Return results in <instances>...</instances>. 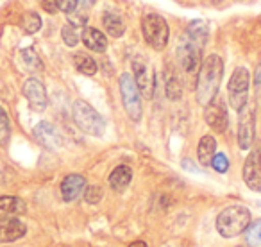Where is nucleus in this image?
<instances>
[{
  "instance_id": "9d476101",
  "label": "nucleus",
  "mask_w": 261,
  "mask_h": 247,
  "mask_svg": "<svg viewBox=\"0 0 261 247\" xmlns=\"http://www.w3.org/2000/svg\"><path fill=\"white\" fill-rule=\"evenodd\" d=\"M243 181L250 190L261 192V154L259 151H252L247 156L243 165Z\"/></svg>"
},
{
  "instance_id": "c9c22d12",
  "label": "nucleus",
  "mask_w": 261,
  "mask_h": 247,
  "mask_svg": "<svg viewBox=\"0 0 261 247\" xmlns=\"http://www.w3.org/2000/svg\"><path fill=\"white\" fill-rule=\"evenodd\" d=\"M236 247H245V245H236Z\"/></svg>"
},
{
  "instance_id": "f257e3e1",
  "label": "nucleus",
  "mask_w": 261,
  "mask_h": 247,
  "mask_svg": "<svg viewBox=\"0 0 261 247\" xmlns=\"http://www.w3.org/2000/svg\"><path fill=\"white\" fill-rule=\"evenodd\" d=\"M224 76V63H222L220 56L211 54L204 59V63L199 68V76H197V102L200 106H207L211 101H215L220 88V81Z\"/></svg>"
},
{
  "instance_id": "f3484780",
  "label": "nucleus",
  "mask_w": 261,
  "mask_h": 247,
  "mask_svg": "<svg viewBox=\"0 0 261 247\" xmlns=\"http://www.w3.org/2000/svg\"><path fill=\"white\" fill-rule=\"evenodd\" d=\"M133 181V170L127 165H118L115 170L109 174V185L115 192H123Z\"/></svg>"
},
{
  "instance_id": "72a5a7b5",
  "label": "nucleus",
  "mask_w": 261,
  "mask_h": 247,
  "mask_svg": "<svg viewBox=\"0 0 261 247\" xmlns=\"http://www.w3.org/2000/svg\"><path fill=\"white\" fill-rule=\"evenodd\" d=\"M79 4L83 6V8H91V6L95 4V0H79Z\"/></svg>"
},
{
  "instance_id": "423d86ee",
  "label": "nucleus",
  "mask_w": 261,
  "mask_h": 247,
  "mask_svg": "<svg viewBox=\"0 0 261 247\" xmlns=\"http://www.w3.org/2000/svg\"><path fill=\"white\" fill-rule=\"evenodd\" d=\"M249 84H250V73L247 68L238 66L232 72L231 79L227 84L229 91V104L234 111H240L247 106V98H249Z\"/></svg>"
},
{
  "instance_id": "4be33fe9",
  "label": "nucleus",
  "mask_w": 261,
  "mask_h": 247,
  "mask_svg": "<svg viewBox=\"0 0 261 247\" xmlns=\"http://www.w3.org/2000/svg\"><path fill=\"white\" fill-rule=\"evenodd\" d=\"M243 233H245L247 243H250V245H261V218L256 222H250Z\"/></svg>"
},
{
  "instance_id": "393cba45",
  "label": "nucleus",
  "mask_w": 261,
  "mask_h": 247,
  "mask_svg": "<svg viewBox=\"0 0 261 247\" xmlns=\"http://www.w3.org/2000/svg\"><path fill=\"white\" fill-rule=\"evenodd\" d=\"M22 27L27 34H34L41 29V18L36 15V13H27L23 16V22H22Z\"/></svg>"
},
{
  "instance_id": "6e6552de",
  "label": "nucleus",
  "mask_w": 261,
  "mask_h": 247,
  "mask_svg": "<svg viewBox=\"0 0 261 247\" xmlns=\"http://www.w3.org/2000/svg\"><path fill=\"white\" fill-rule=\"evenodd\" d=\"M133 77H135L140 93L145 98L152 97L154 88H156V73L147 65V61L142 56H136V58L133 59Z\"/></svg>"
},
{
  "instance_id": "6ab92c4d",
  "label": "nucleus",
  "mask_w": 261,
  "mask_h": 247,
  "mask_svg": "<svg viewBox=\"0 0 261 247\" xmlns=\"http://www.w3.org/2000/svg\"><path fill=\"white\" fill-rule=\"evenodd\" d=\"M215 154H217V142H215L213 136H202L199 142V149H197V156L202 167H207L213 161Z\"/></svg>"
},
{
  "instance_id": "39448f33",
  "label": "nucleus",
  "mask_w": 261,
  "mask_h": 247,
  "mask_svg": "<svg viewBox=\"0 0 261 247\" xmlns=\"http://www.w3.org/2000/svg\"><path fill=\"white\" fill-rule=\"evenodd\" d=\"M142 33L145 41L154 51H163L168 45V23L160 15H147L142 20Z\"/></svg>"
},
{
  "instance_id": "c85d7f7f",
  "label": "nucleus",
  "mask_w": 261,
  "mask_h": 247,
  "mask_svg": "<svg viewBox=\"0 0 261 247\" xmlns=\"http://www.w3.org/2000/svg\"><path fill=\"white\" fill-rule=\"evenodd\" d=\"M211 167L215 168L217 172H227V168H229V160H227V156L225 154H220V153H217L215 154V158H213V161H211Z\"/></svg>"
},
{
  "instance_id": "bb28decb",
  "label": "nucleus",
  "mask_w": 261,
  "mask_h": 247,
  "mask_svg": "<svg viewBox=\"0 0 261 247\" xmlns=\"http://www.w3.org/2000/svg\"><path fill=\"white\" fill-rule=\"evenodd\" d=\"M22 59H23V63H25L27 68H31V70H40L41 68L40 58H38V54L33 51V48H25V51H22Z\"/></svg>"
},
{
  "instance_id": "7c9ffc66",
  "label": "nucleus",
  "mask_w": 261,
  "mask_h": 247,
  "mask_svg": "<svg viewBox=\"0 0 261 247\" xmlns=\"http://www.w3.org/2000/svg\"><path fill=\"white\" fill-rule=\"evenodd\" d=\"M41 8L47 13H56L59 9V0H41Z\"/></svg>"
},
{
  "instance_id": "aec40b11",
  "label": "nucleus",
  "mask_w": 261,
  "mask_h": 247,
  "mask_svg": "<svg viewBox=\"0 0 261 247\" xmlns=\"http://www.w3.org/2000/svg\"><path fill=\"white\" fill-rule=\"evenodd\" d=\"M102 23H104V29L108 31V34H111L113 38H122L123 33H125L123 20L118 15H115V13L106 11L102 15Z\"/></svg>"
},
{
  "instance_id": "f704fd0d",
  "label": "nucleus",
  "mask_w": 261,
  "mask_h": 247,
  "mask_svg": "<svg viewBox=\"0 0 261 247\" xmlns=\"http://www.w3.org/2000/svg\"><path fill=\"white\" fill-rule=\"evenodd\" d=\"M129 247H149V245H147L145 242H133Z\"/></svg>"
},
{
  "instance_id": "2f4dec72",
  "label": "nucleus",
  "mask_w": 261,
  "mask_h": 247,
  "mask_svg": "<svg viewBox=\"0 0 261 247\" xmlns=\"http://www.w3.org/2000/svg\"><path fill=\"white\" fill-rule=\"evenodd\" d=\"M68 18H70V23H72L73 27H75V26H83V23L86 22V16L75 15V11H73V15H72V16H68Z\"/></svg>"
},
{
  "instance_id": "ddd939ff",
  "label": "nucleus",
  "mask_w": 261,
  "mask_h": 247,
  "mask_svg": "<svg viewBox=\"0 0 261 247\" xmlns=\"http://www.w3.org/2000/svg\"><path fill=\"white\" fill-rule=\"evenodd\" d=\"M23 95H25L27 102H29V106L34 111H43L47 108L48 104L47 90H45V86L38 79L25 81V84H23Z\"/></svg>"
},
{
  "instance_id": "a878e982",
  "label": "nucleus",
  "mask_w": 261,
  "mask_h": 247,
  "mask_svg": "<svg viewBox=\"0 0 261 247\" xmlns=\"http://www.w3.org/2000/svg\"><path fill=\"white\" fill-rule=\"evenodd\" d=\"M61 38H63V41H65V45H68V47H75L77 41H79V34H77L75 27H73L72 23H66V26L63 27Z\"/></svg>"
},
{
  "instance_id": "4468645a",
  "label": "nucleus",
  "mask_w": 261,
  "mask_h": 247,
  "mask_svg": "<svg viewBox=\"0 0 261 247\" xmlns=\"http://www.w3.org/2000/svg\"><path fill=\"white\" fill-rule=\"evenodd\" d=\"M86 190V179L81 174H68L61 183V195L66 203L77 201Z\"/></svg>"
},
{
  "instance_id": "cd10ccee",
  "label": "nucleus",
  "mask_w": 261,
  "mask_h": 247,
  "mask_svg": "<svg viewBox=\"0 0 261 247\" xmlns=\"http://www.w3.org/2000/svg\"><path fill=\"white\" fill-rule=\"evenodd\" d=\"M84 199H86V203H90V204L100 203L102 188H98V186H88V188L84 190Z\"/></svg>"
},
{
  "instance_id": "7ed1b4c3",
  "label": "nucleus",
  "mask_w": 261,
  "mask_h": 247,
  "mask_svg": "<svg viewBox=\"0 0 261 247\" xmlns=\"http://www.w3.org/2000/svg\"><path fill=\"white\" fill-rule=\"evenodd\" d=\"M73 120L81 128V131L86 133L90 136H102L106 133V122L102 118V115L93 108L91 104H88L86 101H75L73 102Z\"/></svg>"
},
{
  "instance_id": "c756f323",
  "label": "nucleus",
  "mask_w": 261,
  "mask_h": 247,
  "mask_svg": "<svg viewBox=\"0 0 261 247\" xmlns=\"http://www.w3.org/2000/svg\"><path fill=\"white\" fill-rule=\"evenodd\" d=\"M59 9H61L63 13L72 15L77 9V0H59Z\"/></svg>"
},
{
  "instance_id": "b1692460",
  "label": "nucleus",
  "mask_w": 261,
  "mask_h": 247,
  "mask_svg": "<svg viewBox=\"0 0 261 247\" xmlns=\"http://www.w3.org/2000/svg\"><path fill=\"white\" fill-rule=\"evenodd\" d=\"M182 95V86L175 76H167V97L170 101H179Z\"/></svg>"
},
{
  "instance_id": "e433bc0d",
  "label": "nucleus",
  "mask_w": 261,
  "mask_h": 247,
  "mask_svg": "<svg viewBox=\"0 0 261 247\" xmlns=\"http://www.w3.org/2000/svg\"><path fill=\"white\" fill-rule=\"evenodd\" d=\"M259 154H261V151H259Z\"/></svg>"
},
{
  "instance_id": "2eb2a0df",
  "label": "nucleus",
  "mask_w": 261,
  "mask_h": 247,
  "mask_svg": "<svg viewBox=\"0 0 261 247\" xmlns=\"http://www.w3.org/2000/svg\"><path fill=\"white\" fill-rule=\"evenodd\" d=\"M27 233V226L16 218H8L0 222V243H11L20 240Z\"/></svg>"
},
{
  "instance_id": "a211bd4d",
  "label": "nucleus",
  "mask_w": 261,
  "mask_h": 247,
  "mask_svg": "<svg viewBox=\"0 0 261 247\" xmlns=\"http://www.w3.org/2000/svg\"><path fill=\"white\" fill-rule=\"evenodd\" d=\"M83 43L93 52H106V48H108L106 36L95 27H86L83 31Z\"/></svg>"
},
{
  "instance_id": "473e14b6",
  "label": "nucleus",
  "mask_w": 261,
  "mask_h": 247,
  "mask_svg": "<svg viewBox=\"0 0 261 247\" xmlns=\"http://www.w3.org/2000/svg\"><path fill=\"white\" fill-rule=\"evenodd\" d=\"M254 84H256L257 88H261V65L256 68V76H254Z\"/></svg>"
},
{
  "instance_id": "20e7f679",
  "label": "nucleus",
  "mask_w": 261,
  "mask_h": 247,
  "mask_svg": "<svg viewBox=\"0 0 261 247\" xmlns=\"http://www.w3.org/2000/svg\"><path fill=\"white\" fill-rule=\"evenodd\" d=\"M120 93H122V102L123 108H125V113L129 115V118L133 122H140L143 115V108H142V98H140V90L136 86L135 77L130 73H122L120 76Z\"/></svg>"
},
{
  "instance_id": "f03ea898",
  "label": "nucleus",
  "mask_w": 261,
  "mask_h": 247,
  "mask_svg": "<svg viewBox=\"0 0 261 247\" xmlns=\"http://www.w3.org/2000/svg\"><path fill=\"white\" fill-rule=\"evenodd\" d=\"M250 224V211L243 206H229L217 217V231L224 238L242 235Z\"/></svg>"
},
{
  "instance_id": "5701e85b",
  "label": "nucleus",
  "mask_w": 261,
  "mask_h": 247,
  "mask_svg": "<svg viewBox=\"0 0 261 247\" xmlns=\"http://www.w3.org/2000/svg\"><path fill=\"white\" fill-rule=\"evenodd\" d=\"M11 136V126H9V116L4 108H0V147L6 145Z\"/></svg>"
},
{
  "instance_id": "0eeeda50",
  "label": "nucleus",
  "mask_w": 261,
  "mask_h": 247,
  "mask_svg": "<svg viewBox=\"0 0 261 247\" xmlns=\"http://www.w3.org/2000/svg\"><path fill=\"white\" fill-rule=\"evenodd\" d=\"M204 45L199 41L192 40L190 36H182L181 43H179V61H181L182 68L186 73H195L200 68V59H202Z\"/></svg>"
},
{
  "instance_id": "9b49d317",
  "label": "nucleus",
  "mask_w": 261,
  "mask_h": 247,
  "mask_svg": "<svg viewBox=\"0 0 261 247\" xmlns=\"http://www.w3.org/2000/svg\"><path fill=\"white\" fill-rule=\"evenodd\" d=\"M33 135H34V138H36V142L40 143V145H43L45 149L58 151V149H61V145H63L61 135H59V131L50 122H40L36 128H34Z\"/></svg>"
},
{
  "instance_id": "1a4fd4ad",
  "label": "nucleus",
  "mask_w": 261,
  "mask_h": 247,
  "mask_svg": "<svg viewBox=\"0 0 261 247\" xmlns=\"http://www.w3.org/2000/svg\"><path fill=\"white\" fill-rule=\"evenodd\" d=\"M256 136V113L252 106L247 104L240 109V122H238V145L240 149H249Z\"/></svg>"
},
{
  "instance_id": "f8f14e48",
  "label": "nucleus",
  "mask_w": 261,
  "mask_h": 247,
  "mask_svg": "<svg viewBox=\"0 0 261 247\" xmlns=\"http://www.w3.org/2000/svg\"><path fill=\"white\" fill-rule=\"evenodd\" d=\"M204 118H206L207 126L217 133H224L229 126L227 109H225V106L222 104L220 101H211L210 104L206 106Z\"/></svg>"
},
{
  "instance_id": "412c9836",
  "label": "nucleus",
  "mask_w": 261,
  "mask_h": 247,
  "mask_svg": "<svg viewBox=\"0 0 261 247\" xmlns=\"http://www.w3.org/2000/svg\"><path fill=\"white\" fill-rule=\"evenodd\" d=\"M73 65H75L77 72L83 73V76H95L97 73V63L91 56L84 54V52H79V54L73 56Z\"/></svg>"
},
{
  "instance_id": "dca6fc26",
  "label": "nucleus",
  "mask_w": 261,
  "mask_h": 247,
  "mask_svg": "<svg viewBox=\"0 0 261 247\" xmlns=\"http://www.w3.org/2000/svg\"><path fill=\"white\" fill-rule=\"evenodd\" d=\"M23 213H25V203L20 197H0V222L8 220V218H16Z\"/></svg>"
}]
</instances>
